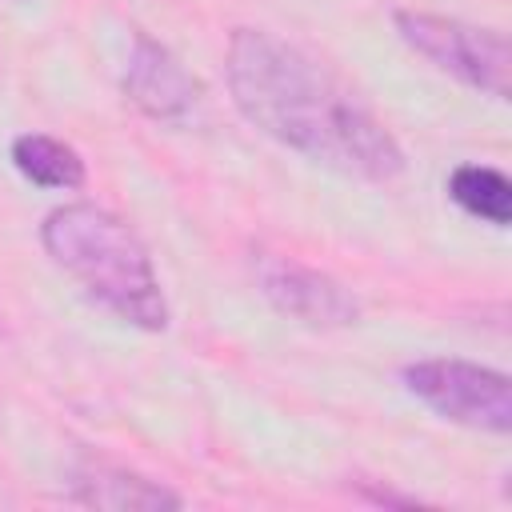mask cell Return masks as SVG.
I'll return each mask as SVG.
<instances>
[{
	"label": "cell",
	"instance_id": "277c9868",
	"mask_svg": "<svg viewBox=\"0 0 512 512\" xmlns=\"http://www.w3.org/2000/svg\"><path fill=\"white\" fill-rule=\"evenodd\" d=\"M400 380L416 400H424L436 416L452 424L496 432V436L512 428V384L496 368L456 360V356H432V360L404 364Z\"/></svg>",
	"mask_w": 512,
	"mask_h": 512
},
{
	"label": "cell",
	"instance_id": "8992f818",
	"mask_svg": "<svg viewBox=\"0 0 512 512\" xmlns=\"http://www.w3.org/2000/svg\"><path fill=\"white\" fill-rule=\"evenodd\" d=\"M124 96L152 120L164 124H180L192 116L196 100H200V84L184 72V64L156 44L148 32L132 36V56L124 68Z\"/></svg>",
	"mask_w": 512,
	"mask_h": 512
},
{
	"label": "cell",
	"instance_id": "ba28073f",
	"mask_svg": "<svg viewBox=\"0 0 512 512\" xmlns=\"http://www.w3.org/2000/svg\"><path fill=\"white\" fill-rule=\"evenodd\" d=\"M8 156H12L16 172L24 180L40 184V188H64V192H72L88 176L80 152L72 144H64V140L48 136V132H20L12 140V148H8Z\"/></svg>",
	"mask_w": 512,
	"mask_h": 512
},
{
	"label": "cell",
	"instance_id": "5b68a950",
	"mask_svg": "<svg viewBox=\"0 0 512 512\" xmlns=\"http://www.w3.org/2000/svg\"><path fill=\"white\" fill-rule=\"evenodd\" d=\"M256 284L280 316H292L308 328H344V324L360 320V300L340 280H332L328 272L308 268L292 256L260 252Z\"/></svg>",
	"mask_w": 512,
	"mask_h": 512
},
{
	"label": "cell",
	"instance_id": "9c48e42d",
	"mask_svg": "<svg viewBox=\"0 0 512 512\" xmlns=\"http://www.w3.org/2000/svg\"><path fill=\"white\" fill-rule=\"evenodd\" d=\"M448 196L476 220L492 228H508L512 220V184L492 164H460L448 176Z\"/></svg>",
	"mask_w": 512,
	"mask_h": 512
},
{
	"label": "cell",
	"instance_id": "7a4b0ae2",
	"mask_svg": "<svg viewBox=\"0 0 512 512\" xmlns=\"http://www.w3.org/2000/svg\"><path fill=\"white\" fill-rule=\"evenodd\" d=\"M40 244L56 268H64L88 300L108 308L132 328L164 332L168 300L144 240L128 220L100 204H60L40 224Z\"/></svg>",
	"mask_w": 512,
	"mask_h": 512
},
{
	"label": "cell",
	"instance_id": "3957f363",
	"mask_svg": "<svg viewBox=\"0 0 512 512\" xmlns=\"http://www.w3.org/2000/svg\"><path fill=\"white\" fill-rule=\"evenodd\" d=\"M392 20H396L400 40L416 56H424L440 72L456 76L460 84H468L492 100H508V40H504V32L476 28L456 16L416 12V8H400Z\"/></svg>",
	"mask_w": 512,
	"mask_h": 512
},
{
	"label": "cell",
	"instance_id": "52a82bcc",
	"mask_svg": "<svg viewBox=\"0 0 512 512\" xmlns=\"http://www.w3.org/2000/svg\"><path fill=\"white\" fill-rule=\"evenodd\" d=\"M72 500L92 508H180L184 500L168 492L164 484H152L136 472L112 468V464H80L72 476Z\"/></svg>",
	"mask_w": 512,
	"mask_h": 512
},
{
	"label": "cell",
	"instance_id": "6da1fadb",
	"mask_svg": "<svg viewBox=\"0 0 512 512\" xmlns=\"http://www.w3.org/2000/svg\"><path fill=\"white\" fill-rule=\"evenodd\" d=\"M224 72L240 116L276 144L356 180L384 184L404 172L396 136L296 44L264 28H236Z\"/></svg>",
	"mask_w": 512,
	"mask_h": 512
}]
</instances>
